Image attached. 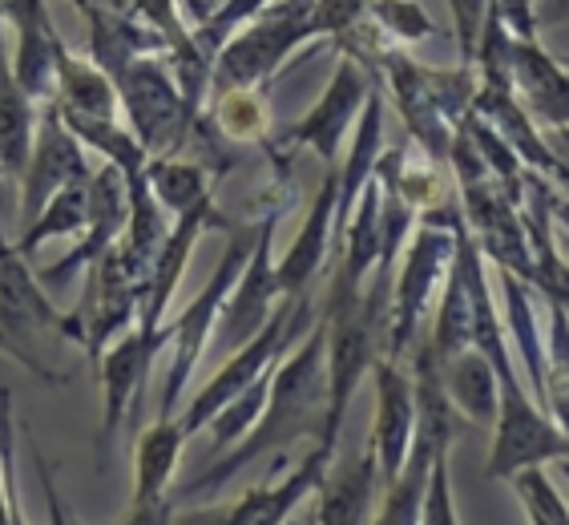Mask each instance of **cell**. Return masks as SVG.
Returning <instances> with one entry per match:
<instances>
[{"label":"cell","mask_w":569,"mask_h":525,"mask_svg":"<svg viewBox=\"0 0 569 525\" xmlns=\"http://www.w3.org/2000/svg\"><path fill=\"white\" fill-rule=\"evenodd\" d=\"M328 328H319L307 336L303 348L271 376V396H267L263 420L259 428H251V437L242 440L239 449H230L227 460L210 465L198 482H187L170 502H194L207 493H219L222 485L234 477L239 469H247L251 460H259L271 449H287L299 437H323L328 425Z\"/></svg>","instance_id":"cell-1"},{"label":"cell","mask_w":569,"mask_h":525,"mask_svg":"<svg viewBox=\"0 0 569 525\" xmlns=\"http://www.w3.org/2000/svg\"><path fill=\"white\" fill-rule=\"evenodd\" d=\"M307 324H311V307H307V304L279 307V311L267 319V328L259 331L251 344H242V348L234 351V360H230L227 368H222V373L214 376L202 393H198V400L190 405V413L178 420V425H182V433L190 437V433H198L202 425H210V420H214V416H219L222 408L234 400V396L247 393L259 376H267V368H271L274 356H279V351L291 344V336H296V331H303Z\"/></svg>","instance_id":"cell-2"},{"label":"cell","mask_w":569,"mask_h":525,"mask_svg":"<svg viewBox=\"0 0 569 525\" xmlns=\"http://www.w3.org/2000/svg\"><path fill=\"white\" fill-rule=\"evenodd\" d=\"M254 239H259L254 230H239V235H234V242H230L227 255H222V262L214 267V275H210V284L202 287V296H198L194 304L182 311V319L174 324L178 351H174V368H170V380H166L162 416H174L178 396H182V388H187L190 373H194V364H198V351H202V344H207V336L214 331V324H219V316H222V299L234 291L242 267L251 262Z\"/></svg>","instance_id":"cell-3"},{"label":"cell","mask_w":569,"mask_h":525,"mask_svg":"<svg viewBox=\"0 0 569 525\" xmlns=\"http://www.w3.org/2000/svg\"><path fill=\"white\" fill-rule=\"evenodd\" d=\"M44 328L69 331V336H73V324L61 319V311L44 299V291L37 287V279L29 275L21 255L12 251V247H4V251H0V348L12 351L24 368H33L44 380H57V376L33 356V348H29Z\"/></svg>","instance_id":"cell-4"},{"label":"cell","mask_w":569,"mask_h":525,"mask_svg":"<svg viewBox=\"0 0 569 525\" xmlns=\"http://www.w3.org/2000/svg\"><path fill=\"white\" fill-rule=\"evenodd\" d=\"M549 457H569V437H561L546 416L529 405L521 388H501V420H497V445L489 460V477H517Z\"/></svg>","instance_id":"cell-5"},{"label":"cell","mask_w":569,"mask_h":525,"mask_svg":"<svg viewBox=\"0 0 569 525\" xmlns=\"http://www.w3.org/2000/svg\"><path fill=\"white\" fill-rule=\"evenodd\" d=\"M271 235H274V215L263 219V230H259V239H254V251L251 262L242 267V279L234 284V296L230 304L222 307L219 324V344L227 351H239L242 344H251L259 331L267 328V307H271V296L279 291L274 284V271H271Z\"/></svg>","instance_id":"cell-6"},{"label":"cell","mask_w":569,"mask_h":525,"mask_svg":"<svg viewBox=\"0 0 569 525\" xmlns=\"http://www.w3.org/2000/svg\"><path fill=\"white\" fill-rule=\"evenodd\" d=\"M376 393H380V413H376V457H380V482L396 485L405 473V460L412 453V433H417V405H412V384L396 373V360L376 364Z\"/></svg>","instance_id":"cell-7"},{"label":"cell","mask_w":569,"mask_h":525,"mask_svg":"<svg viewBox=\"0 0 569 525\" xmlns=\"http://www.w3.org/2000/svg\"><path fill=\"white\" fill-rule=\"evenodd\" d=\"M86 162H81V150L77 142L61 130V106L49 110L41 130V142L29 170H24V219L33 222L44 210V202L53 195H61L66 187H81L86 182Z\"/></svg>","instance_id":"cell-8"},{"label":"cell","mask_w":569,"mask_h":525,"mask_svg":"<svg viewBox=\"0 0 569 525\" xmlns=\"http://www.w3.org/2000/svg\"><path fill=\"white\" fill-rule=\"evenodd\" d=\"M445 259H449V235L425 227L417 247H412V255H408V267H405V275H400V284H396V328H392V356H388V360H396V356L405 351L408 336H412V324H417L420 307H425L428 287H432V279H437Z\"/></svg>","instance_id":"cell-9"},{"label":"cell","mask_w":569,"mask_h":525,"mask_svg":"<svg viewBox=\"0 0 569 525\" xmlns=\"http://www.w3.org/2000/svg\"><path fill=\"white\" fill-rule=\"evenodd\" d=\"M126 215H130V198H126V187H121L118 166H106V170L89 182V219H93V235H89L66 262L49 267L44 279H66V275H73L81 262L101 259L106 247H110V239L121 230V222H126Z\"/></svg>","instance_id":"cell-10"},{"label":"cell","mask_w":569,"mask_h":525,"mask_svg":"<svg viewBox=\"0 0 569 525\" xmlns=\"http://www.w3.org/2000/svg\"><path fill=\"white\" fill-rule=\"evenodd\" d=\"M376 482H380V457L376 445L363 449L356 465H343L319 485V525H363L368 522V505H372Z\"/></svg>","instance_id":"cell-11"},{"label":"cell","mask_w":569,"mask_h":525,"mask_svg":"<svg viewBox=\"0 0 569 525\" xmlns=\"http://www.w3.org/2000/svg\"><path fill=\"white\" fill-rule=\"evenodd\" d=\"M182 425L174 416H158V425H150L138 440V482H133V505L158 502V497H170V477H174V465L182 457Z\"/></svg>","instance_id":"cell-12"},{"label":"cell","mask_w":569,"mask_h":525,"mask_svg":"<svg viewBox=\"0 0 569 525\" xmlns=\"http://www.w3.org/2000/svg\"><path fill=\"white\" fill-rule=\"evenodd\" d=\"M336 202H340V182H336V178H328L323 195H319L316 207H311V219H307L303 235H299L296 247L287 251L283 267L274 271V284H279V291H283V296H296V291H303L307 279L319 271V259H323V239H328V222H331V215H336Z\"/></svg>","instance_id":"cell-13"},{"label":"cell","mask_w":569,"mask_h":525,"mask_svg":"<svg viewBox=\"0 0 569 525\" xmlns=\"http://www.w3.org/2000/svg\"><path fill=\"white\" fill-rule=\"evenodd\" d=\"M360 93H363L360 73H356L351 66H343L340 77H336V86H331V93L323 98V106H319V110L311 113V118H307L291 138H296V142H311L323 158H336L340 138H343V130H348L351 113H356Z\"/></svg>","instance_id":"cell-14"},{"label":"cell","mask_w":569,"mask_h":525,"mask_svg":"<svg viewBox=\"0 0 569 525\" xmlns=\"http://www.w3.org/2000/svg\"><path fill=\"white\" fill-rule=\"evenodd\" d=\"M146 368H150V351H146L142 331H130V336L106 356V437L121 425L126 400H130L133 388H142Z\"/></svg>","instance_id":"cell-15"},{"label":"cell","mask_w":569,"mask_h":525,"mask_svg":"<svg viewBox=\"0 0 569 525\" xmlns=\"http://www.w3.org/2000/svg\"><path fill=\"white\" fill-rule=\"evenodd\" d=\"M452 388V400H457L472 420H493L501 413V393H497V376L489 368L481 351H460L452 356V368H445Z\"/></svg>","instance_id":"cell-16"},{"label":"cell","mask_w":569,"mask_h":525,"mask_svg":"<svg viewBox=\"0 0 569 525\" xmlns=\"http://www.w3.org/2000/svg\"><path fill=\"white\" fill-rule=\"evenodd\" d=\"M150 182H153V195L162 198L170 210H190L198 198H207V187H202V170L187 162H158L150 166Z\"/></svg>","instance_id":"cell-17"},{"label":"cell","mask_w":569,"mask_h":525,"mask_svg":"<svg viewBox=\"0 0 569 525\" xmlns=\"http://www.w3.org/2000/svg\"><path fill=\"white\" fill-rule=\"evenodd\" d=\"M517 493L529 509V522L533 525H569V509L558 497V489L549 485V477L541 469H521L517 473Z\"/></svg>","instance_id":"cell-18"},{"label":"cell","mask_w":569,"mask_h":525,"mask_svg":"<svg viewBox=\"0 0 569 525\" xmlns=\"http://www.w3.org/2000/svg\"><path fill=\"white\" fill-rule=\"evenodd\" d=\"M549 405L561 416L569 433V319L566 311H553V376H549Z\"/></svg>","instance_id":"cell-19"},{"label":"cell","mask_w":569,"mask_h":525,"mask_svg":"<svg viewBox=\"0 0 569 525\" xmlns=\"http://www.w3.org/2000/svg\"><path fill=\"white\" fill-rule=\"evenodd\" d=\"M222 130H230L234 138H251V133H259V126H263V106H259V98H251V93H230L227 101H222Z\"/></svg>","instance_id":"cell-20"},{"label":"cell","mask_w":569,"mask_h":525,"mask_svg":"<svg viewBox=\"0 0 569 525\" xmlns=\"http://www.w3.org/2000/svg\"><path fill=\"white\" fill-rule=\"evenodd\" d=\"M174 514H178V505L170 502V497H158V502L133 505L118 525H174Z\"/></svg>","instance_id":"cell-21"},{"label":"cell","mask_w":569,"mask_h":525,"mask_svg":"<svg viewBox=\"0 0 569 525\" xmlns=\"http://www.w3.org/2000/svg\"><path fill=\"white\" fill-rule=\"evenodd\" d=\"M37 469H41L44 502H49V522H53V525H73V522H69V514H66V505H61V497H57L53 473H49V465H44V457H37Z\"/></svg>","instance_id":"cell-22"},{"label":"cell","mask_w":569,"mask_h":525,"mask_svg":"<svg viewBox=\"0 0 569 525\" xmlns=\"http://www.w3.org/2000/svg\"><path fill=\"white\" fill-rule=\"evenodd\" d=\"M4 222H9V170L0 166V251L12 247V242L4 239Z\"/></svg>","instance_id":"cell-23"},{"label":"cell","mask_w":569,"mask_h":525,"mask_svg":"<svg viewBox=\"0 0 569 525\" xmlns=\"http://www.w3.org/2000/svg\"><path fill=\"white\" fill-rule=\"evenodd\" d=\"M561 142H566V146H569V130H566V133H561Z\"/></svg>","instance_id":"cell-24"},{"label":"cell","mask_w":569,"mask_h":525,"mask_svg":"<svg viewBox=\"0 0 569 525\" xmlns=\"http://www.w3.org/2000/svg\"><path fill=\"white\" fill-rule=\"evenodd\" d=\"M561 469H566V473H569V460H566V465H561Z\"/></svg>","instance_id":"cell-25"}]
</instances>
